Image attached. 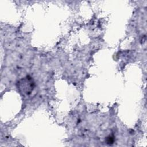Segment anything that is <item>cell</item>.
I'll use <instances>...</instances> for the list:
<instances>
[{
	"mask_svg": "<svg viewBox=\"0 0 147 147\" xmlns=\"http://www.w3.org/2000/svg\"><path fill=\"white\" fill-rule=\"evenodd\" d=\"M34 86V82L29 76L22 78L17 83L18 90L24 95H29L33 91Z\"/></svg>",
	"mask_w": 147,
	"mask_h": 147,
	"instance_id": "1",
	"label": "cell"
},
{
	"mask_svg": "<svg viewBox=\"0 0 147 147\" xmlns=\"http://www.w3.org/2000/svg\"><path fill=\"white\" fill-rule=\"evenodd\" d=\"M107 143H108V144H112V143H113V142H114V138L111 137V136L107 137Z\"/></svg>",
	"mask_w": 147,
	"mask_h": 147,
	"instance_id": "2",
	"label": "cell"
}]
</instances>
